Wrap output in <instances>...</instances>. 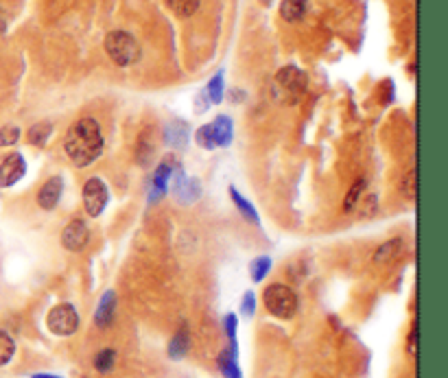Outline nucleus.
Listing matches in <instances>:
<instances>
[{"mask_svg": "<svg viewBox=\"0 0 448 378\" xmlns=\"http://www.w3.org/2000/svg\"><path fill=\"white\" fill-rule=\"evenodd\" d=\"M64 149L75 167H88L103 151L101 125L90 116L79 119L66 134Z\"/></svg>", "mask_w": 448, "mask_h": 378, "instance_id": "f257e3e1", "label": "nucleus"}, {"mask_svg": "<svg viewBox=\"0 0 448 378\" xmlns=\"http://www.w3.org/2000/svg\"><path fill=\"white\" fill-rule=\"evenodd\" d=\"M105 51H107L110 59L116 66H121V68H127V66L138 63L140 57H142V48H140L138 40L134 36H129L127 31H112V33H107Z\"/></svg>", "mask_w": 448, "mask_h": 378, "instance_id": "f03ea898", "label": "nucleus"}, {"mask_svg": "<svg viewBox=\"0 0 448 378\" xmlns=\"http://www.w3.org/2000/svg\"><path fill=\"white\" fill-rule=\"evenodd\" d=\"M262 302H264V308L278 319H291L297 313V306H300L297 293L285 285H271L264 289Z\"/></svg>", "mask_w": 448, "mask_h": 378, "instance_id": "7ed1b4c3", "label": "nucleus"}, {"mask_svg": "<svg viewBox=\"0 0 448 378\" xmlns=\"http://www.w3.org/2000/svg\"><path fill=\"white\" fill-rule=\"evenodd\" d=\"M306 86V77L300 68L295 66H285L274 79V96L278 98L280 103H295L297 96L304 92Z\"/></svg>", "mask_w": 448, "mask_h": 378, "instance_id": "20e7f679", "label": "nucleus"}, {"mask_svg": "<svg viewBox=\"0 0 448 378\" xmlns=\"http://www.w3.org/2000/svg\"><path fill=\"white\" fill-rule=\"evenodd\" d=\"M48 331L57 337H70L79 328V315L73 304H57L46 317Z\"/></svg>", "mask_w": 448, "mask_h": 378, "instance_id": "39448f33", "label": "nucleus"}, {"mask_svg": "<svg viewBox=\"0 0 448 378\" xmlns=\"http://www.w3.org/2000/svg\"><path fill=\"white\" fill-rule=\"evenodd\" d=\"M107 199H110V195H107V186L103 179H98V177L88 179L84 186V206H86L88 215L101 217L107 206Z\"/></svg>", "mask_w": 448, "mask_h": 378, "instance_id": "423d86ee", "label": "nucleus"}, {"mask_svg": "<svg viewBox=\"0 0 448 378\" xmlns=\"http://www.w3.org/2000/svg\"><path fill=\"white\" fill-rule=\"evenodd\" d=\"M88 241H90V229H88L86 221H81V219L70 221L61 232V245L68 252H81L88 245Z\"/></svg>", "mask_w": 448, "mask_h": 378, "instance_id": "0eeeda50", "label": "nucleus"}, {"mask_svg": "<svg viewBox=\"0 0 448 378\" xmlns=\"http://www.w3.org/2000/svg\"><path fill=\"white\" fill-rule=\"evenodd\" d=\"M27 173V162L20 153H11L0 164V188H11Z\"/></svg>", "mask_w": 448, "mask_h": 378, "instance_id": "6e6552de", "label": "nucleus"}, {"mask_svg": "<svg viewBox=\"0 0 448 378\" xmlns=\"http://www.w3.org/2000/svg\"><path fill=\"white\" fill-rule=\"evenodd\" d=\"M61 190H64V179L59 175L51 177L48 182L40 188L38 192V204L42 210H53L57 204H59V197H61Z\"/></svg>", "mask_w": 448, "mask_h": 378, "instance_id": "1a4fd4ad", "label": "nucleus"}, {"mask_svg": "<svg viewBox=\"0 0 448 378\" xmlns=\"http://www.w3.org/2000/svg\"><path fill=\"white\" fill-rule=\"evenodd\" d=\"M116 304H119V300H116V293H114V291H105L103 298L98 300L96 310H94V324H96L98 328H107V326L114 322Z\"/></svg>", "mask_w": 448, "mask_h": 378, "instance_id": "9d476101", "label": "nucleus"}, {"mask_svg": "<svg viewBox=\"0 0 448 378\" xmlns=\"http://www.w3.org/2000/svg\"><path fill=\"white\" fill-rule=\"evenodd\" d=\"M171 164L169 162H162L160 167L156 169L154 177H151V192H149V204H156L160 202L164 195H167L169 188V177H171Z\"/></svg>", "mask_w": 448, "mask_h": 378, "instance_id": "9b49d317", "label": "nucleus"}, {"mask_svg": "<svg viewBox=\"0 0 448 378\" xmlns=\"http://www.w3.org/2000/svg\"><path fill=\"white\" fill-rule=\"evenodd\" d=\"M199 182L197 179H191L186 175H177L175 184H173V195L181 204H193L197 197H199Z\"/></svg>", "mask_w": 448, "mask_h": 378, "instance_id": "f8f14e48", "label": "nucleus"}, {"mask_svg": "<svg viewBox=\"0 0 448 378\" xmlns=\"http://www.w3.org/2000/svg\"><path fill=\"white\" fill-rule=\"evenodd\" d=\"M164 140L173 149H184L188 144V125L184 121H173L164 129Z\"/></svg>", "mask_w": 448, "mask_h": 378, "instance_id": "ddd939ff", "label": "nucleus"}, {"mask_svg": "<svg viewBox=\"0 0 448 378\" xmlns=\"http://www.w3.org/2000/svg\"><path fill=\"white\" fill-rule=\"evenodd\" d=\"M191 350V335H188V326H181L179 331L173 335L171 343H169V356L173 361L184 358Z\"/></svg>", "mask_w": 448, "mask_h": 378, "instance_id": "4468645a", "label": "nucleus"}, {"mask_svg": "<svg viewBox=\"0 0 448 378\" xmlns=\"http://www.w3.org/2000/svg\"><path fill=\"white\" fill-rule=\"evenodd\" d=\"M212 129V138L217 146H230L232 136H234V129H232V121L230 116H217L214 123L210 125Z\"/></svg>", "mask_w": 448, "mask_h": 378, "instance_id": "2eb2a0df", "label": "nucleus"}, {"mask_svg": "<svg viewBox=\"0 0 448 378\" xmlns=\"http://www.w3.org/2000/svg\"><path fill=\"white\" fill-rule=\"evenodd\" d=\"M306 9H308V0H282V3H280V15L287 22L302 20Z\"/></svg>", "mask_w": 448, "mask_h": 378, "instance_id": "dca6fc26", "label": "nucleus"}, {"mask_svg": "<svg viewBox=\"0 0 448 378\" xmlns=\"http://www.w3.org/2000/svg\"><path fill=\"white\" fill-rule=\"evenodd\" d=\"M237 354L239 352H232V350H225V352H221V356H219V370H221V374L225 376V378H243V374H241V370H239V363H237Z\"/></svg>", "mask_w": 448, "mask_h": 378, "instance_id": "f3484780", "label": "nucleus"}, {"mask_svg": "<svg viewBox=\"0 0 448 378\" xmlns=\"http://www.w3.org/2000/svg\"><path fill=\"white\" fill-rule=\"evenodd\" d=\"M401 250H403V241L401 239H391V241H387V243H383L380 248L374 252V262H389V260H394L398 254H401Z\"/></svg>", "mask_w": 448, "mask_h": 378, "instance_id": "a211bd4d", "label": "nucleus"}, {"mask_svg": "<svg viewBox=\"0 0 448 378\" xmlns=\"http://www.w3.org/2000/svg\"><path fill=\"white\" fill-rule=\"evenodd\" d=\"M230 197H232V202L237 204V208L241 210V215H243L247 221H250V223H256V225H258V221H260V219H258V212L254 210V206H252L250 202H247L243 195H239L237 188H230Z\"/></svg>", "mask_w": 448, "mask_h": 378, "instance_id": "6ab92c4d", "label": "nucleus"}, {"mask_svg": "<svg viewBox=\"0 0 448 378\" xmlns=\"http://www.w3.org/2000/svg\"><path fill=\"white\" fill-rule=\"evenodd\" d=\"M53 134V125L51 123H38L29 129V142L36 144V146H44L46 140L51 138Z\"/></svg>", "mask_w": 448, "mask_h": 378, "instance_id": "aec40b11", "label": "nucleus"}, {"mask_svg": "<svg viewBox=\"0 0 448 378\" xmlns=\"http://www.w3.org/2000/svg\"><path fill=\"white\" fill-rule=\"evenodd\" d=\"M164 3L169 5V9L173 13L181 15V18H188V15H193L199 9V3H202V0H164Z\"/></svg>", "mask_w": 448, "mask_h": 378, "instance_id": "412c9836", "label": "nucleus"}, {"mask_svg": "<svg viewBox=\"0 0 448 378\" xmlns=\"http://www.w3.org/2000/svg\"><path fill=\"white\" fill-rule=\"evenodd\" d=\"M114 365H116V352H114L112 348H105V350H101V352H98V354L94 356V368H96V372L107 374V372L114 370Z\"/></svg>", "mask_w": 448, "mask_h": 378, "instance_id": "4be33fe9", "label": "nucleus"}, {"mask_svg": "<svg viewBox=\"0 0 448 378\" xmlns=\"http://www.w3.org/2000/svg\"><path fill=\"white\" fill-rule=\"evenodd\" d=\"M13 354H15V341L11 339L9 333L0 331V368L7 365L13 358Z\"/></svg>", "mask_w": 448, "mask_h": 378, "instance_id": "5701e85b", "label": "nucleus"}, {"mask_svg": "<svg viewBox=\"0 0 448 378\" xmlns=\"http://www.w3.org/2000/svg\"><path fill=\"white\" fill-rule=\"evenodd\" d=\"M269 269H271V258H269V256H260V258H256V260L252 262V265H250L252 280H254V282L264 280V275L269 273Z\"/></svg>", "mask_w": 448, "mask_h": 378, "instance_id": "b1692460", "label": "nucleus"}, {"mask_svg": "<svg viewBox=\"0 0 448 378\" xmlns=\"http://www.w3.org/2000/svg\"><path fill=\"white\" fill-rule=\"evenodd\" d=\"M206 94H208V98H210V103H221V98H223V73L214 75V77L210 79Z\"/></svg>", "mask_w": 448, "mask_h": 378, "instance_id": "393cba45", "label": "nucleus"}, {"mask_svg": "<svg viewBox=\"0 0 448 378\" xmlns=\"http://www.w3.org/2000/svg\"><path fill=\"white\" fill-rule=\"evenodd\" d=\"M363 188H365V179H357V182L352 184V188H350V192H348L345 202H343V212H352V208L357 206Z\"/></svg>", "mask_w": 448, "mask_h": 378, "instance_id": "a878e982", "label": "nucleus"}, {"mask_svg": "<svg viewBox=\"0 0 448 378\" xmlns=\"http://www.w3.org/2000/svg\"><path fill=\"white\" fill-rule=\"evenodd\" d=\"M223 326H225V333H227V339H230V350L239 352V346H237V315L227 313L225 319H223Z\"/></svg>", "mask_w": 448, "mask_h": 378, "instance_id": "bb28decb", "label": "nucleus"}, {"mask_svg": "<svg viewBox=\"0 0 448 378\" xmlns=\"http://www.w3.org/2000/svg\"><path fill=\"white\" fill-rule=\"evenodd\" d=\"M20 140V127L15 125H5L0 129V146H11Z\"/></svg>", "mask_w": 448, "mask_h": 378, "instance_id": "cd10ccee", "label": "nucleus"}, {"mask_svg": "<svg viewBox=\"0 0 448 378\" xmlns=\"http://www.w3.org/2000/svg\"><path fill=\"white\" fill-rule=\"evenodd\" d=\"M195 140H197V144L199 146H204V149H214V138H212V129H210V125H204V127H199L197 129V134H195Z\"/></svg>", "mask_w": 448, "mask_h": 378, "instance_id": "c85d7f7f", "label": "nucleus"}, {"mask_svg": "<svg viewBox=\"0 0 448 378\" xmlns=\"http://www.w3.org/2000/svg\"><path fill=\"white\" fill-rule=\"evenodd\" d=\"M378 212V197L376 195H368L365 199L361 202V217L363 219H370Z\"/></svg>", "mask_w": 448, "mask_h": 378, "instance_id": "c756f323", "label": "nucleus"}, {"mask_svg": "<svg viewBox=\"0 0 448 378\" xmlns=\"http://www.w3.org/2000/svg\"><path fill=\"white\" fill-rule=\"evenodd\" d=\"M403 195L407 199H416V169L407 171V175L403 179Z\"/></svg>", "mask_w": 448, "mask_h": 378, "instance_id": "7c9ffc66", "label": "nucleus"}, {"mask_svg": "<svg viewBox=\"0 0 448 378\" xmlns=\"http://www.w3.org/2000/svg\"><path fill=\"white\" fill-rule=\"evenodd\" d=\"M256 313V295L252 291H247L243 295V302H241V315L243 317H252Z\"/></svg>", "mask_w": 448, "mask_h": 378, "instance_id": "2f4dec72", "label": "nucleus"}, {"mask_svg": "<svg viewBox=\"0 0 448 378\" xmlns=\"http://www.w3.org/2000/svg\"><path fill=\"white\" fill-rule=\"evenodd\" d=\"M416 343H418V328L413 326V331H411V335H409V346H407V350H409V354L411 356H416Z\"/></svg>", "mask_w": 448, "mask_h": 378, "instance_id": "473e14b6", "label": "nucleus"}, {"mask_svg": "<svg viewBox=\"0 0 448 378\" xmlns=\"http://www.w3.org/2000/svg\"><path fill=\"white\" fill-rule=\"evenodd\" d=\"M5 29H7V18H5L3 9H0V36H3V33H5Z\"/></svg>", "mask_w": 448, "mask_h": 378, "instance_id": "72a5a7b5", "label": "nucleus"}, {"mask_svg": "<svg viewBox=\"0 0 448 378\" xmlns=\"http://www.w3.org/2000/svg\"><path fill=\"white\" fill-rule=\"evenodd\" d=\"M31 378H61V376H57V374H33Z\"/></svg>", "mask_w": 448, "mask_h": 378, "instance_id": "f704fd0d", "label": "nucleus"}]
</instances>
